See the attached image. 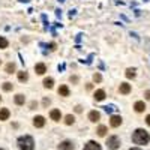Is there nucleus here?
<instances>
[{"instance_id":"8","label":"nucleus","mask_w":150,"mask_h":150,"mask_svg":"<svg viewBox=\"0 0 150 150\" xmlns=\"http://www.w3.org/2000/svg\"><path fill=\"white\" fill-rule=\"evenodd\" d=\"M119 92H120L122 95H128V93H131V84H128V83H122L120 87H119Z\"/></svg>"},{"instance_id":"26","label":"nucleus","mask_w":150,"mask_h":150,"mask_svg":"<svg viewBox=\"0 0 150 150\" xmlns=\"http://www.w3.org/2000/svg\"><path fill=\"white\" fill-rule=\"evenodd\" d=\"M69 81H71V83H78V77H77V75H71Z\"/></svg>"},{"instance_id":"15","label":"nucleus","mask_w":150,"mask_h":150,"mask_svg":"<svg viewBox=\"0 0 150 150\" xmlns=\"http://www.w3.org/2000/svg\"><path fill=\"white\" fill-rule=\"evenodd\" d=\"M53 86H54V80H53L51 77L44 78V87H45V89H53Z\"/></svg>"},{"instance_id":"9","label":"nucleus","mask_w":150,"mask_h":150,"mask_svg":"<svg viewBox=\"0 0 150 150\" xmlns=\"http://www.w3.org/2000/svg\"><path fill=\"white\" fill-rule=\"evenodd\" d=\"M50 117H51V120L59 122V120L62 119V113H60V110H51V113H50Z\"/></svg>"},{"instance_id":"30","label":"nucleus","mask_w":150,"mask_h":150,"mask_svg":"<svg viewBox=\"0 0 150 150\" xmlns=\"http://www.w3.org/2000/svg\"><path fill=\"white\" fill-rule=\"evenodd\" d=\"M105 111H107V113H111V111H113V107H105Z\"/></svg>"},{"instance_id":"32","label":"nucleus","mask_w":150,"mask_h":150,"mask_svg":"<svg viewBox=\"0 0 150 150\" xmlns=\"http://www.w3.org/2000/svg\"><path fill=\"white\" fill-rule=\"evenodd\" d=\"M129 150H141V149H137V147H135V149H129Z\"/></svg>"},{"instance_id":"1","label":"nucleus","mask_w":150,"mask_h":150,"mask_svg":"<svg viewBox=\"0 0 150 150\" xmlns=\"http://www.w3.org/2000/svg\"><path fill=\"white\" fill-rule=\"evenodd\" d=\"M132 141H134L135 144L143 146V144H147L150 141V135H149V132L144 131V129H137L134 132V135H132Z\"/></svg>"},{"instance_id":"11","label":"nucleus","mask_w":150,"mask_h":150,"mask_svg":"<svg viewBox=\"0 0 150 150\" xmlns=\"http://www.w3.org/2000/svg\"><path fill=\"white\" fill-rule=\"evenodd\" d=\"M93 98H95V101H104L105 99V92L102 90V89H99V90H96L95 92V95H93Z\"/></svg>"},{"instance_id":"4","label":"nucleus","mask_w":150,"mask_h":150,"mask_svg":"<svg viewBox=\"0 0 150 150\" xmlns=\"http://www.w3.org/2000/svg\"><path fill=\"white\" fill-rule=\"evenodd\" d=\"M35 72H36L38 75H44L47 72V66L45 63H36L35 65Z\"/></svg>"},{"instance_id":"20","label":"nucleus","mask_w":150,"mask_h":150,"mask_svg":"<svg viewBox=\"0 0 150 150\" xmlns=\"http://www.w3.org/2000/svg\"><path fill=\"white\" fill-rule=\"evenodd\" d=\"M107 126H104V125H101L99 128H98V131H96V132H98V135L99 137H105V134H107Z\"/></svg>"},{"instance_id":"18","label":"nucleus","mask_w":150,"mask_h":150,"mask_svg":"<svg viewBox=\"0 0 150 150\" xmlns=\"http://www.w3.org/2000/svg\"><path fill=\"white\" fill-rule=\"evenodd\" d=\"M18 80L21 83H26V81L29 80V74L26 72V71H21V72H18Z\"/></svg>"},{"instance_id":"2","label":"nucleus","mask_w":150,"mask_h":150,"mask_svg":"<svg viewBox=\"0 0 150 150\" xmlns=\"http://www.w3.org/2000/svg\"><path fill=\"white\" fill-rule=\"evenodd\" d=\"M18 147H20L21 150H33L35 141H33V138L29 137V135L20 137V138H18Z\"/></svg>"},{"instance_id":"24","label":"nucleus","mask_w":150,"mask_h":150,"mask_svg":"<svg viewBox=\"0 0 150 150\" xmlns=\"http://www.w3.org/2000/svg\"><path fill=\"white\" fill-rule=\"evenodd\" d=\"M2 87H3V90H5V92H11V90L14 89L12 83H3V86H2Z\"/></svg>"},{"instance_id":"14","label":"nucleus","mask_w":150,"mask_h":150,"mask_svg":"<svg viewBox=\"0 0 150 150\" xmlns=\"http://www.w3.org/2000/svg\"><path fill=\"white\" fill-rule=\"evenodd\" d=\"M99 119H101V114H99L98 111L93 110V111L89 113V120H90V122H98Z\"/></svg>"},{"instance_id":"13","label":"nucleus","mask_w":150,"mask_h":150,"mask_svg":"<svg viewBox=\"0 0 150 150\" xmlns=\"http://www.w3.org/2000/svg\"><path fill=\"white\" fill-rule=\"evenodd\" d=\"M11 116V111L8 110V108H2L0 110V120H8Z\"/></svg>"},{"instance_id":"3","label":"nucleus","mask_w":150,"mask_h":150,"mask_svg":"<svg viewBox=\"0 0 150 150\" xmlns=\"http://www.w3.org/2000/svg\"><path fill=\"white\" fill-rule=\"evenodd\" d=\"M107 147H108L110 150H116V149H119V147H120V138H119L117 135L110 137V138L107 140Z\"/></svg>"},{"instance_id":"23","label":"nucleus","mask_w":150,"mask_h":150,"mask_svg":"<svg viewBox=\"0 0 150 150\" xmlns=\"http://www.w3.org/2000/svg\"><path fill=\"white\" fill-rule=\"evenodd\" d=\"M134 77H135V69L134 68L126 69V78H134Z\"/></svg>"},{"instance_id":"21","label":"nucleus","mask_w":150,"mask_h":150,"mask_svg":"<svg viewBox=\"0 0 150 150\" xmlns=\"http://www.w3.org/2000/svg\"><path fill=\"white\" fill-rule=\"evenodd\" d=\"M8 45H9V42H8V39L0 36V48H2V50H5V48H8Z\"/></svg>"},{"instance_id":"12","label":"nucleus","mask_w":150,"mask_h":150,"mask_svg":"<svg viewBox=\"0 0 150 150\" xmlns=\"http://www.w3.org/2000/svg\"><path fill=\"white\" fill-rule=\"evenodd\" d=\"M134 108H135L137 113H143V111L146 110V104H144L143 101H137L135 105H134Z\"/></svg>"},{"instance_id":"28","label":"nucleus","mask_w":150,"mask_h":150,"mask_svg":"<svg viewBox=\"0 0 150 150\" xmlns=\"http://www.w3.org/2000/svg\"><path fill=\"white\" fill-rule=\"evenodd\" d=\"M144 96H146V99H147V101H150V90H147V92L144 93Z\"/></svg>"},{"instance_id":"7","label":"nucleus","mask_w":150,"mask_h":150,"mask_svg":"<svg viewBox=\"0 0 150 150\" xmlns=\"http://www.w3.org/2000/svg\"><path fill=\"white\" fill-rule=\"evenodd\" d=\"M33 125H35V128H42L44 125H45V119H44L42 116H36L33 119Z\"/></svg>"},{"instance_id":"6","label":"nucleus","mask_w":150,"mask_h":150,"mask_svg":"<svg viewBox=\"0 0 150 150\" xmlns=\"http://www.w3.org/2000/svg\"><path fill=\"white\" fill-rule=\"evenodd\" d=\"M84 150H102V149L96 141H89V143L84 146Z\"/></svg>"},{"instance_id":"25","label":"nucleus","mask_w":150,"mask_h":150,"mask_svg":"<svg viewBox=\"0 0 150 150\" xmlns=\"http://www.w3.org/2000/svg\"><path fill=\"white\" fill-rule=\"evenodd\" d=\"M93 81H95V83H101V81H102V77H101V74H98V72H96V74H93Z\"/></svg>"},{"instance_id":"27","label":"nucleus","mask_w":150,"mask_h":150,"mask_svg":"<svg viewBox=\"0 0 150 150\" xmlns=\"http://www.w3.org/2000/svg\"><path fill=\"white\" fill-rule=\"evenodd\" d=\"M48 48H50L51 51H54V50L57 48V45H56V44H54V42H51V44H50V45H48Z\"/></svg>"},{"instance_id":"17","label":"nucleus","mask_w":150,"mask_h":150,"mask_svg":"<svg viewBox=\"0 0 150 150\" xmlns=\"http://www.w3.org/2000/svg\"><path fill=\"white\" fill-rule=\"evenodd\" d=\"M57 92H59L60 96H69V87L68 86H60Z\"/></svg>"},{"instance_id":"10","label":"nucleus","mask_w":150,"mask_h":150,"mask_svg":"<svg viewBox=\"0 0 150 150\" xmlns=\"http://www.w3.org/2000/svg\"><path fill=\"white\" fill-rule=\"evenodd\" d=\"M59 150H75L74 149V144L71 141H63L60 146H59Z\"/></svg>"},{"instance_id":"31","label":"nucleus","mask_w":150,"mask_h":150,"mask_svg":"<svg viewBox=\"0 0 150 150\" xmlns=\"http://www.w3.org/2000/svg\"><path fill=\"white\" fill-rule=\"evenodd\" d=\"M146 122H147V125H149V126H150V114H149V116H147V117H146Z\"/></svg>"},{"instance_id":"16","label":"nucleus","mask_w":150,"mask_h":150,"mask_svg":"<svg viewBox=\"0 0 150 150\" xmlns=\"http://www.w3.org/2000/svg\"><path fill=\"white\" fill-rule=\"evenodd\" d=\"M14 101H15V104H17V105H23V104L26 102V96H24V95H21V93H18V95H15Z\"/></svg>"},{"instance_id":"29","label":"nucleus","mask_w":150,"mask_h":150,"mask_svg":"<svg viewBox=\"0 0 150 150\" xmlns=\"http://www.w3.org/2000/svg\"><path fill=\"white\" fill-rule=\"evenodd\" d=\"M83 111V108L80 107V105H77V107H75V113H81Z\"/></svg>"},{"instance_id":"34","label":"nucleus","mask_w":150,"mask_h":150,"mask_svg":"<svg viewBox=\"0 0 150 150\" xmlns=\"http://www.w3.org/2000/svg\"><path fill=\"white\" fill-rule=\"evenodd\" d=\"M0 150H2V149H0Z\"/></svg>"},{"instance_id":"5","label":"nucleus","mask_w":150,"mask_h":150,"mask_svg":"<svg viewBox=\"0 0 150 150\" xmlns=\"http://www.w3.org/2000/svg\"><path fill=\"white\" fill-rule=\"evenodd\" d=\"M110 125H111L113 128H119V126L122 125V117H120V116H111Z\"/></svg>"},{"instance_id":"33","label":"nucleus","mask_w":150,"mask_h":150,"mask_svg":"<svg viewBox=\"0 0 150 150\" xmlns=\"http://www.w3.org/2000/svg\"><path fill=\"white\" fill-rule=\"evenodd\" d=\"M0 101H2V98H0Z\"/></svg>"},{"instance_id":"22","label":"nucleus","mask_w":150,"mask_h":150,"mask_svg":"<svg viewBox=\"0 0 150 150\" xmlns=\"http://www.w3.org/2000/svg\"><path fill=\"white\" fill-rule=\"evenodd\" d=\"M74 122H75V117L72 116V114H68V116L65 117V123H66V125H72Z\"/></svg>"},{"instance_id":"19","label":"nucleus","mask_w":150,"mask_h":150,"mask_svg":"<svg viewBox=\"0 0 150 150\" xmlns=\"http://www.w3.org/2000/svg\"><path fill=\"white\" fill-rule=\"evenodd\" d=\"M14 71H15V63H12V62L5 66V72H6V74H12Z\"/></svg>"}]
</instances>
